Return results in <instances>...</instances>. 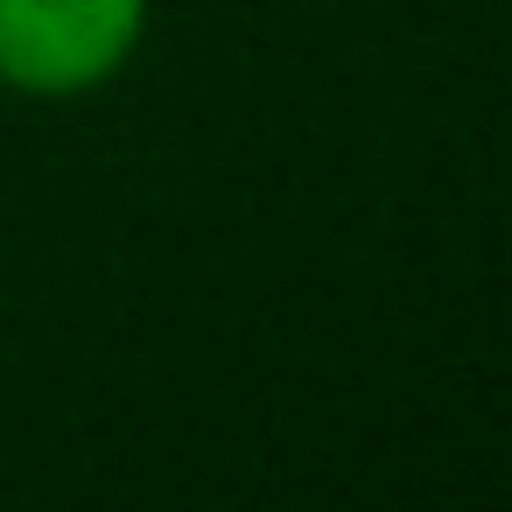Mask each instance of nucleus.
<instances>
[{
    "label": "nucleus",
    "instance_id": "1",
    "mask_svg": "<svg viewBox=\"0 0 512 512\" xmlns=\"http://www.w3.org/2000/svg\"><path fill=\"white\" fill-rule=\"evenodd\" d=\"M155 29V0H0V92L71 106L120 85Z\"/></svg>",
    "mask_w": 512,
    "mask_h": 512
}]
</instances>
